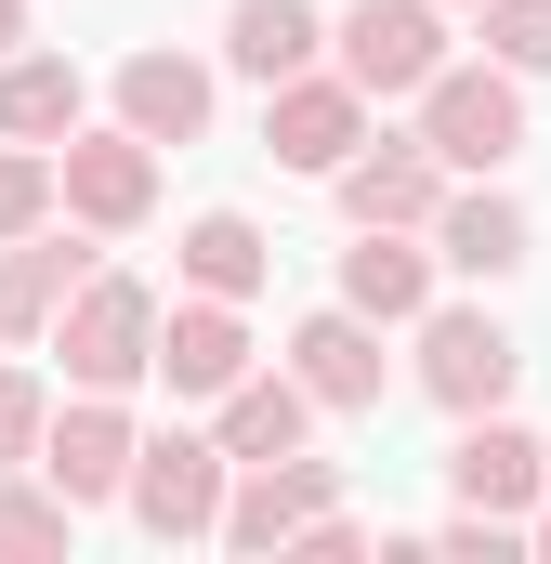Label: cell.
<instances>
[{"instance_id": "ffe728a7", "label": "cell", "mask_w": 551, "mask_h": 564, "mask_svg": "<svg viewBox=\"0 0 551 564\" xmlns=\"http://www.w3.org/2000/svg\"><path fill=\"white\" fill-rule=\"evenodd\" d=\"M0 132H13V144L93 132V79H79L66 53H0Z\"/></svg>"}, {"instance_id": "5b68a950", "label": "cell", "mask_w": 551, "mask_h": 564, "mask_svg": "<svg viewBox=\"0 0 551 564\" xmlns=\"http://www.w3.org/2000/svg\"><path fill=\"white\" fill-rule=\"evenodd\" d=\"M512 381H526V341H512L486 302H433V315H420V394H433L446 421L512 408Z\"/></svg>"}, {"instance_id": "d4e9b609", "label": "cell", "mask_w": 551, "mask_h": 564, "mask_svg": "<svg viewBox=\"0 0 551 564\" xmlns=\"http://www.w3.org/2000/svg\"><path fill=\"white\" fill-rule=\"evenodd\" d=\"M473 26H486V53H499L512 79H539V66H551V0H486Z\"/></svg>"}, {"instance_id": "ac0fdd59", "label": "cell", "mask_w": 551, "mask_h": 564, "mask_svg": "<svg viewBox=\"0 0 551 564\" xmlns=\"http://www.w3.org/2000/svg\"><path fill=\"white\" fill-rule=\"evenodd\" d=\"M433 263H446V276H512V263H526V197H499L486 171L446 184V210H433Z\"/></svg>"}, {"instance_id": "9a60e30c", "label": "cell", "mask_w": 551, "mask_h": 564, "mask_svg": "<svg viewBox=\"0 0 551 564\" xmlns=\"http://www.w3.org/2000/svg\"><path fill=\"white\" fill-rule=\"evenodd\" d=\"M315 421H328V408H315V381H302V368H250V381L210 408V433H224V459H237V473H250V459H289V446H315Z\"/></svg>"}, {"instance_id": "7402d4cb", "label": "cell", "mask_w": 551, "mask_h": 564, "mask_svg": "<svg viewBox=\"0 0 551 564\" xmlns=\"http://www.w3.org/2000/svg\"><path fill=\"white\" fill-rule=\"evenodd\" d=\"M66 539H79V499L40 473H0V564H66Z\"/></svg>"}, {"instance_id": "4316f807", "label": "cell", "mask_w": 551, "mask_h": 564, "mask_svg": "<svg viewBox=\"0 0 551 564\" xmlns=\"http://www.w3.org/2000/svg\"><path fill=\"white\" fill-rule=\"evenodd\" d=\"M0 53H26V0H0Z\"/></svg>"}, {"instance_id": "9c48e42d", "label": "cell", "mask_w": 551, "mask_h": 564, "mask_svg": "<svg viewBox=\"0 0 551 564\" xmlns=\"http://www.w3.org/2000/svg\"><path fill=\"white\" fill-rule=\"evenodd\" d=\"M66 224H93V237H132L144 210H158V144L119 119V132H66Z\"/></svg>"}, {"instance_id": "8fae6325", "label": "cell", "mask_w": 551, "mask_h": 564, "mask_svg": "<svg viewBox=\"0 0 551 564\" xmlns=\"http://www.w3.org/2000/svg\"><path fill=\"white\" fill-rule=\"evenodd\" d=\"M328 499H342V459H302V446L289 459H250L237 499H224V552H289Z\"/></svg>"}, {"instance_id": "484cf974", "label": "cell", "mask_w": 551, "mask_h": 564, "mask_svg": "<svg viewBox=\"0 0 551 564\" xmlns=\"http://www.w3.org/2000/svg\"><path fill=\"white\" fill-rule=\"evenodd\" d=\"M289 552H302V564H368V525H355V512L328 499V512H315V525H302Z\"/></svg>"}, {"instance_id": "5bb4252c", "label": "cell", "mask_w": 551, "mask_h": 564, "mask_svg": "<svg viewBox=\"0 0 551 564\" xmlns=\"http://www.w3.org/2000/svg\"><path fill=\"white\" fill-rule=\"evenodd\" d=\"M342 302L381 315V328H420V315H433V237H408V224H355V250H342Z\"/></svg>"}, {"instance_id": "52a82bcc", "label": "cell", "mask_w": 551, "mask_h": 564, "mask_svg": "<svg viewBox=\"0 0 551 564\" xmlns=\"http://www.w3.org/2000/svg\"><path fill=\"white\" fill-rule=\"evenodd\" d=\"M328 184H342V224H408V237H433V210H446V184H460V171H446L420 132H368Z\"/></svg>"}, {"instance_id": "4fadbf2b", "label": "cell", "mask_w": 551, "mask_h": 564, "mask_svg": "<svg viewBox=\"0 0 551 564\" xmlns=\"http://www.w3.org/2000/svg\"><path fill=\"white\" fill-rule=\"evenodd\" d=\"M289 368L315 381V408H328V421H355V408H381V381H395V368H381V315H355V302H328V315H302V328H289Z\"/></svg>"}, {"instance_id": "603a6c76", "label": "cell", "mask_w": 551, "mask_h": 564, "mask_svg": "<svg viewBox=\"0 0 551 564\" xmlns=\"http://www.w3.org/2000/svg\"><path fill=\"white\" fill-rule=\"evenodd\" d=\"M53 210H66V158H53V144H13V132H0V250H13V237H40Z\"/></svg>"}, {"instance_id": "277c9868", "label": "cell", "mask_w": 551, "mask_h": 564, "mask_svg": "<svg viewBox=\"0 0 551 564\" xmlns=\"http://www.w3.org/2000/svg\"><path fill=\"white\" fill-rule=\"evenodd\" d=\"M328 66L368 106H395V93L420 106V79L446 66V0H355V13H328Z\"/></svg>"}, {"instance_id": "7a4b0ae2", "label": "cell", "mask_w": 551, "mask_h": 564, "mask_svg": "<svg viewBox=\"0 0 551 564\" xmlns=\"http://www.w3.org/2000/svg\"><path fill=\"white\" fill-rule=\"evenodd\" d=\"M224 499H237V459H224V433H144L132 459V512L158 552H184V539H224Z\"/></svg>"}, {"instance_id": "2e32d148", "label": "cell", "mask_w": 551, "mask_h": 564, "mask_svg": "<svg viewBox=\"0 0 551 564\" xmlns=\"http://www.w3.org/2000/svg\"><path fill=\"white\" fill-rule=\"evenodd\" d=\"M79 276H93V237H13L0 250V341H53V315L79 302Z\"/></svg>"}, {"instance_id": "d6986e66", "label": "cell", "mask_w": 551, "mask_h": 564, "mask_svg": "<svg viewBox=\"0 0 551 564\" xmlns=\"http://www.w3.org/2000/svg\"><path fill=\"white\" fill-rule=\"evenodd\" d=\"M224 66H237V79H302V66H328V13H315V0H237V13H224Z\"/></svg>"}, {"instance_id": "8992f818", "label": "cell", "mask_w": 551, "mask_h": 564, "mask_svg": "<svg viewBox=\"0 0 551 564\" xmlns=\"http://www.w3.org/2000/svg\"><path fill=\"white\" fill-rule=\"evenodd\" d=\"M263 144H276V171H342L355 144H368V93L342 79V66H302V79H276L263 93Z\"/></svg>"}, {"instance_id": "ba28073f", "label": "cell", "mask_w": 551, "mask_h": 564, "mask_svg": "<svg viewBox=\"0 0 551 564\" xmlns=\"http://www.w3.org/2000/svg\"><path fill=\"white\" fill-rule=\"evenodd\" d=\"M132 459H144V433L119 394H66L53 408V433H40V473L79 499V512H106V499H132Z\"/></svg>"}, {"instance_id": "83f0119b", "label": "cell", "mask_w": 551, "mask_h": 564, "mask_svg": "<svg viewBox=\"0 0 551 564\" xmlns=\"http://www.w3.org/2000/svg\"><path fill=\"white\" fill-rule=\"evenodd\" d=\"M526 552H551V512H526Z\"/></svg>"}, {"instance_id": "cb8c5ba5", "label": "cell", "mask_w": 551, "mask_h": 564, "mask_svg": "<svg viewBox=\"0 0 551 564\" xmlns=\"http://www.w3.org/2000/svg\"><path fill=\"white\" fill-rule=\"evenodd\" d=\"M40 433H53V381L0 368V473H40Z\"/></svg>"}, {"instance_id": "3957f363", "label": "cell", "mask_w": 551, "mask_h": 564, "mask_svg": "<svg viewBox=\"0 0 551 564\" xmlns=\"http://www.w3.org/2000/svg\"><path fill=\"white\" fill-rule=\"evenodd\" d=\"M420 144H433L460 184L499 171V158L526 144V79H512L499 53H486V66H433V79H420Z\"/></svg>"}, {"instance_id": "30bf717a", "label": "cell", "mask_w": 551, "mask_h": 564, "mask_svg": "<svg viewBox=\"0 0 551 564\" xmlns=\"http://www.w3.org/2000/svg\"><path fill=\"white\" fill-rule=\"evenodd\" d=\"M446 499H460V512L526 525V512L551 499V446H539V433H512L499 408H486V421H460V446H446Z\"/></svg>"}, {"instance_id": "7c38bea8", "label": "cell", "mask_w": 551, "mask_h": 564, "mask_svg": "<svg viewBox=\"0 0 551 564\" xmlns=\"http://www.w3.org/2000/svg\"><path fill=\"white\" fill-rule=\"evenodd\" d=\"M263 355H250V315L224 302V289H197V302H171V328H158V381L171 394H197V408H224L237 381H250Z\"/></svg>"}, {"instance_id": "e0dca14e", "label": "cell", "mask_w": 551, "mask_h": 564, "mask_svg": "<svg viewBox=\"0 0 551 564\" xmlns=\"http://www.w3.org/2000/svg\"><path fill=\"white\" fill-rule=\"evenodd\" d=\"M119 119H132L144 144H197L210 132V66L171 53V40H144L132 66H119Z\"/></svg>"}, {"instance_id": "6da1fadb", "label": "cell", "mask_w": 551, "mask_h": 564, "mask_svg": "<svg viewBox=\"0 0 551 564\" xmlns=\"http://www.w3.org/2000/svg\"><path fill=\"white\" fill-rule=\"evenodd\" d=\"M158 328H171V302H158L144 276H119V263H93L79 302L53 315V368H66V394H132V381H158Z\"/></svg>"}, {"instance_id": "44dd1931", "label": "cell", "mask_w": 551, "mask_h": 564, "mask_svg": "<svg viewBox=\"0 0 551 564\" xmlns=\"http://www.w3.org/2000/svg\"><path fill=\"white\" fill-rule=\"evenodd\" d=\"M263 276H276V237L250 224V210H197V224H184V289H224V302H250Z\"/></svg>"}, {"instance_id": "f1b7e54d", "label": "cell", "mask_w": 551, "mask_h": 564, "mask_svg": "<svg viewBox=\"0 0 551 564\" xmlns=\"http://www.w3.org/2000/svg\"><path fill=\"white\" fill-rule=\"evenodd\" d=\"M460 13H486V0H460Z\"/></svg>"}]
</instances>
